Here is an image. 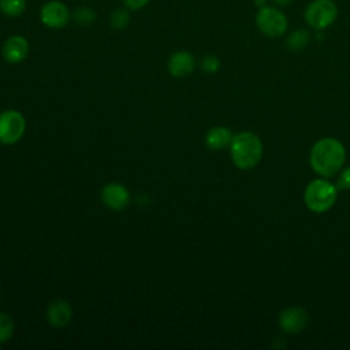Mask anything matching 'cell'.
I'll return each instance as SVG.
<instances>
[{
  "mask_svg": "<svg viewBox=\"0 0 350 350\" xmlns=\"http://www.w3.org/2000/svg\"><path fill=\"white\" fill-rule=\"evenodd\" d=\"M30 51V45L26 37L21 34H12L10 36L1 46V55L5 62L11 64L22 63Z\"/></svg>",
  "mask_w": 350,
  "mask_h": 350,
  "instance_id": "cell-9",
  "label": "cell"
},
{
  "mask_svg": "<svg viewBox=\"0 0 350 350\" xmlns=\"http://www.w3.org/2000/svg\"><path fill=\"white\" fill-rule=\"evenodd\" d=\"M129 8H126L124 5L123 7H119L116 10H113L111 12V16H109V23H111V27L112 29H116V30H122L124 27L129 26V22H130V14H129Z\"/></svg>",
  "mask_w": 350,
  "mask_h": 350,
  "instance_id": "cell-16",
  "label": "cell"
},
{
  "mask_svg": "<svg viewBox=\"0 0 350 350\" xmlns=\"http://www.w3.org/2000/svg\"><path fill=\"white\" fill-rule=\"evenodd\" d=\"M304 18L312 29L321 31L336 21L338 5L334 0H313L306 5Z\"/></svg>",
  "mask_w": 350,
  "mask_h": 350,
  "instance_id": "cell-5",
  "label": "cell"
},
{
  "mask_svg": "<svg viewBox=\"0 0 350 350\" xmlns=\"http://www.w3.org/2000/svg\"><path fill=\"white\" fill-rule=\"evenodd\" d=\"M201 68L205 71V72H209V74H213L216 72L219 68H220V60L219 57H216L215 55H206L202 62H201Z\"/></svg>",
  "mask_w": 350,
  "mask_h": 350,
  "instance_id": "cell-19",
  "label": "cell"
},
{
  "mask_svg": "<svg viewBox=\"0 0 350 350\" xmlns=\"http://www.w3.org/2000/svg\"><path fill=\"white\" fill-rule=\"evenodd\" d=\"M338 189L325 178L313 179L308 183L304 191V202L306 208L314 213L329 211L336 202Z\"/></svg>",
  "mask_w": 350,
  "mask_h": 350,
  "instance_id": "cell-3",
  "label": "cell"
},
{
  "mask_svg": "<svg viewBox=\"0 0 350 350\" xmlns=\"http://www.w3.org/2000/svg\"><path fill=\"white\" fill-rule=\"evenodd\" d=\"M27 7V0H0V11L8 18L21 16Z\"/></svg>",
  "mask_w": 350,
  "mask_h": 350,
  "instance_id": "cell-15",
  "label": "cell"
},
{
  "mask_svg": "<svg viewBox=\"0 0 350 350\" xmlns=\"http://www.w3.org/2000/svg\"><path fill=\"white\" fill-rule=\"evenodd\" d=\"M253 3L258 7V8H261V7H264V5H267V3H268V0H253Z\"/></svg>",
  "mask_w": 350,
  "mask_h": 350,
  "instance_id": "cell-23",
  "label": "cell"
},
{
  "mask_svg": "<svg viewBox=\"0 0 350 350\" xmlns=\"http://www.w3.org/2000/svg\"><path fill=\"white\" fill-rule=\"evenodd\" d=\"M101 200L108 208L113 211H122L129 205L130 193L122 183L112 182L103 187Z\"/></svg>",
  "mask_w": 350,
  "mask_h": 350,
  "instance_id": "cell-10",
  "label": "cell"
},
{
  "mask_svg": "<svg viewBox=\"0 0 350 350\" xmlns=\"http://www.w3.org/2000/svg\"><path fill=\"white\" fill-rule=\"evenodd\" d=\"M71 19L70 8L60 0H49L40 10V21L44 26L52 30H59L67 26Z\"/></svg>",
  "mask_w": 350,
  "mask_h": 350,
  "instance_id": "cell-7",
  "label": "cell"
},
{
  "mask_svg": "<svg viewBox=\"0 0 350 350\" xmlns=\"http://www.w3.org/2000/svg\"><path fill=\"white\" fill-rule=\"evenodd\" d=\"M15 323L11 314L5 312H0V343H5L14 335Z\"/></svg>",
  "mask_w": 350,
  "mask_h": 350,
  "instance_id": "cell-17",
  "label": "cell"
},
{
  "mask_svg": "<svg viewBox=\"0 0 350 350\" xmlns=\"http://www.w3.org/2000/svg\"><path fill=\"white\" fill-rule=\"evenodd\" d=\"M309 40L310 34L306 29H297L287 36L286 45L291 52H299L309 44Z\"/></svg>",
  "mask_w": 350,
  "mask_h": 350,
  "instance_id": "cell-14",
  "label": "cell"
},
{
  "mask_svg": "<svg viewBox=\"0 0 350 350\" xmlns=\"http://www.w3.org/2000/svg\"><path fill=\"white\" fill-rule=\"evenodd\" d=\"M79 25H89L96 21V12L89 7H78L71 16Z\"/></svg>",
  "mask_w": 350,
  "mask_h": 350,
  "instance_id": "cell-18",
  "label": "cell"
},
{
  "mask_svg": "<svg viewBox=\"0 0 350 350\" xmlns=\"http://www.w3.org/2000/svg\"><path fill=\"white\" fill-rule=\"evenodd\" d=\"M122 1H123V5L130 11H138L146 7L150 0H122Z\"/></svg>",
  "mask_w": 350,
  "mask_h": 350,
  "instance_id": "cell-21",
  "label": "cell"
},
{
  "mask_svg": "<svg viewBox=\"0 0 350 350\" xmlns=\"http://www.w3.org/2000/svg\"><path fill=\"white\" fill-rule=\"evenodd\" d=\"M257 29L269 38H278L283 36L288 27L286 14L275 5H264L258 8L256 15Z\"/></svg>",
  "mask_w": 350,
  "mask_h": 350,
  "instance_id": "cell-4",
  "label": "cell"
},
{
  "mask_svg": "<svg viewBox=\"0 0 350 350\" xmlns=\"http://www.w3.org/2000/svg\"><path fill=\"white\" fill-rule=\"evenodd\" d=\"M232 139V134L230 129L224 126H216L206 131L205 135V144L212 150H219L226 146H230V142Z\"/></svg>",
  "mask_w": 350,
  "mask_h": 350,
  "instance_id": "cell-13",
  "label": "cell"
},
{
  "mask_svg": "<svg viewBox=\"0 0 350 350\" xmlns=\"http://www.w3.org/2000/svg\"><path fill=\"white\" fill-rule=\"evenodd\" d=\"M26 130L23 115L15 109H7L0 113V142L12 145L18 142Z\"/></svg>",
  "mask_w": 350,
  "mask_h": 350,
  "instance_id": "cell-6",
  "label": "cell"
},
{
  "mask_svg": "<svg viewBox=\"0 0 350 350\" xmlns=\"http://www.w3.org/2000/svg\"><path fill=\"white\" fill-rule=\"evenodd\" d=\"M194 67H196V59L187 51H178L172 53L167 63L168 72L175 78H183L190 75L194 71Z\"/></svg>",
  "mask_w": 350,
  "mask_h": 350,
  "instance_id": "cell-11",
  "label": "cell"
},
{
  "mask_svg": "<svg viewBox=\"0 0 350 350\" xmlns=\"http://www.w3.org/2000/svg\"><path fill=\"white\" fill-rule=\"evenodd\" d=\"M272 3H273L276 7H286V5H288L290 3H293V0H272Z\"/></svg>",
  "mask_w": 350,
  "mask_h": 350,
  "instance_id": "cell-22",
  "label": "cell"
},
{
  "mask_svg": "<svg viewBox=\"0 0 350 350\" xmlns=\"http://www.w3.org/2000/svg\"><path fill=\"white\" fill-rule=\"evenodd\" d=\"M230 156L239 170H252L262 157V142L254 133L241 131L232 135Z\"/></svg>",
  "mask_w": 350,
  "mask_h": 350,
  "instance_id": "cell-2",
  "label": "cell"
},
{
  "mask_svg": "<svg viewBox=\"0 0 350 350\" xmlns=\"http://www.w3.org/2000/svg\"><path fill=\"white\" fill-rule=\"evenodd\" d=\"M309 323L308 312L301 306H290L280 312L279 325L286 334H298Z\"/></svg>",
  "mask_w": 350,
  "mask_h": 350,
  "instance_id": "cell-8",
  "label": "cell"
},
{
  "mask_svg": "<svg viewBox=\"0 0 350 350\" xmlns=\"http://www.w3.org/2000/svg\"><path fill=\"white\" fill-rule=\"evenodd\" d=\"M72 319V309L64 299H53L46 308V320L55 328L66 327Z\"/></svg>",
  "mask_w": 350,
  "mask_h": 350,
  "instance_id": "cell-12",
  "label": "cell"
},
{
  "mask_svg": "<svg viewBox=\"0 0 350 350\" xmlns=\"http://www.w3.org/2000/svg\"><path fill=\"white\" fill-rule=\"evenodd\" d=\"M335 186L338 190H350V165L339 174Z\"/></svg>",
  "mask_w": 350,
  "mask_h": 350,
  "instance_id": "cell-20",
  "label": "cell"
},
{
  "mask_svg": "<svg viewBox=\"0 0 350 350\" xmlns=\"http://www.w3.org/2000/svg\"><path fill=\"white\" fill-rule=\"evenodd\" d=\"M345 160L346 149L343 144L334 137L316 141L309 153V163L313 171L323 178H329L339 172Z\"/></svg>",
  "mask_w": 350,
  "mask_h": 350,
  "instance_id": "cell-1",
  "label": "cell"
}]
</instances>
